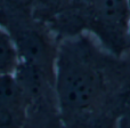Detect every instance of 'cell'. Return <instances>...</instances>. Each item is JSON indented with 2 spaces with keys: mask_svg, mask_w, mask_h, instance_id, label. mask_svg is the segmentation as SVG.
<instances>
[{
  "mask_svg": "<svg viewBox=\"0 0 130 128\" xmlns=\"http://www.w3.org/2000/svg\"><path fill=\"white\" fill-rule=\"evenodd\" d=\"M129 47H130V30H129Z\"/></svg>",
  "mask_w": 130,
  "mask_h": 128,
  "instance_id": "9c48e42d",
  "label": "cell"
},
{
  "mask_svg": "<svg viewBox=\"0 0 130 128\" xmlns=\"http://www.w3.org/2000/svg\"><path fill=\"white\" fill-rule=\"evenodd\" d=\"M129 5H130V0H129Z\"/></svg>",
  "mask_w": 130,
  "mask_h": 128,
  "instance_id": "30bf717a",
  "label": "cell"
},
{
  "mask_svg": "<svg viewBox=\"0 0 130 128\" xmlns=\"http://www.w3.org/2000/svg\"><path fill=\"white\" fill-rule=\"evenodd\" d=\"M0 26L13 38L20 57V63L45 70L55 76L58 50L48 34L32 17L10 18Z\"/></svg>",
  "mask_w": 130,
  "mask_h": 128,
  "instance_id": "3957f363",
  "label": "cell"
},
{
  "mask_svg": "<svg viewBox=\"0 0 130 128\" xmlns=\"http://www.w3.org/2000/svg\"><path fill=\"white\" fill-rule=\"evenodd\" d=\"M98 70L72 45L58 50L55 66V93L58 110L64 116L80 115L90 110L102 95Z\"/></svg>",
  "mask_w": 130,
  "mask_h": 128,
  "instance_id": "6da1fadb",
  "label": "cell"
},
{
  "mask_svg": "<svg viewBox=\"0 0 130 128\" xmlns=\"http://www.w3.org/2000/svg\"><path fill=\"white\" fill-rule=\"evenodd\" d=\"M29 103L14 74L0 77V128H24Z\"/></svg>",
  "mask_w": 130,
  "mask_h": 128,
  "instance_id": "277c9868",
  "label": "cell"
},
{
  "mask_svg": "<svg viewBox=\"0 0 130 128\" xmlns=\"http://www.w3.org/2000/svg\"><path fill=\"white\" fill-rule=\"evenodd\" d=\"M74 1H75L76 4H85L87 0H74Z\"/></svg>",
  "mask_w": 130,
  "mask_h": 128,
  "instance_id": "ba28073f",
  "label": "cell"
},
{
  "mask_svg": "<svg viewBox=\"0 0 130 128\" xmlns=\"http://www.w3.org/2000/svg\"><path fill=\"white\" fill-rule=\"evenodd\" d=\"M75 4L74 0H36L32 8V18L39 23L55 22Z\"/></svg>",
  "mask_w": 130,
  "mask_h": 128,
  "instance_id": "5b68a950",
  "label": "cell"
},
{
  "mask_svg": "<svg viewBox=\"0 0 130 128\" xmlns=\"http://www.w3.org/2000/svg\"><path fill=\"white\" fill-rule=\"evenodd\" d=\"M20 64V57L13 38L0 26V77L15 74Z\"/></svg>",
  "mask_w": 130,
  "mask_h": 128,
  "instance_id": "8992f818",
  "label": "cell"
},
{
  "mask_svg": "<svg viewBox=\"0 0 130 128\" xmlns=\"http://www.w3.org/2000/svg\"><path fill=\"white\" fill-rule=\"evenodd\" d=\"M81 5L86 27L113 53L123 52L129 46V0H87Z\"/></svg>",
  "mask_w": 130,
  "mask_h": 128,
  "instance_id": "7a4b0ae2",
  "label": "cell"
},
{
  "mask_svg": "<svg viewBox=\"0 0 130 128\" xmlns=\"http://www.w3.org/2000/svg\"><path fill=\"white\" fill-rule=\"evenodd\" d=\"M36 0H0V24L10 18L32 17Z\"/></svg>",
  "mask_w": 130,
  "mask_h": 128,
  "instance_id": "52a82bcc",
  "label": "cell"
}]
</instances>
